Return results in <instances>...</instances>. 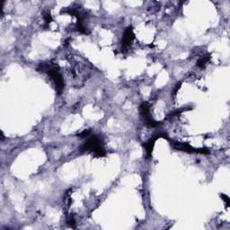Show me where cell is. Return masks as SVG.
<instances>
[{
	"mask_svg": "<svg viewBox=\"0 0 230 230\" xmlns=\"http://www.w3.org/2000/svg\"><path fill=\"white\" fill-rule=\"evenodd\" d=\"M160 137H163V138H166V136L164 135V134H160V135L156 136V138H151L149 139V141L145 144V148H146V150H147V153L149 155V156H151V154H152V151H153V148H154V145H155V142L156 140L160 138Z\"/></svg>",
	"mask_w": 230,
	"mask_h": 230,
	"instance_id": "cell-3",
	"label": "cell"
},
{
	"mask_svg": "<svg viewBox=\"0 0 230 230\" xmlns=\"http://www.w3.org/2000/svg\"><path fill=\"white\" fill-rule=\"evenodd\" d=\"M208 61H209V58L208 57H204V58H202L199 59V61L197 62V65L200 68H204L206 66V64L208 63Z\"/></svg>",
	"mask_w": 230,
	"mask_h": 230,
	"instance_id": "cell-4",
	"label": "cell"
},
{
	"mask_svg": "<svg viewBox=\"0 0 230 230\" xmlns=\"http://www.w3.org/2000/svg\"><path fill=\"white\" fill-rule=\"evenodd\" d=\"M221 197L225 200V202L227 203V207H229L230 206V200H229V198L227 196V195H221Z\"/></svg>",
	"mask_w": 230,
	"mask_h": 230,
	"instance_id": "cell-5",
	"label": "cell"
},
{
	"mask_svg": "<svg viewBox=\"0 0 230 230\" xmlns=\"http://www.w3.org/2000/svg\"><path fill=\"white\" fill-rule=\"evenodd\" d=\"M83 149L85 151H92L97 156H104L105 155V150L104 149L103 145L101 144L100 139L96 137L93 136L91 137L84 145Z\"/></svg>",
	"mask_w": 230,
	"mask_h": 230,
	"instance_id": "cell-1",
	"label": "cell"
},
{
	"mask_svg": "<svg viewBox=\"0 0 230 230\" xmlns=\"http://www.w3.org/2000/svg\"><path fill=\"white\" fill-rule=\"evenodd\" d=\"M90 133H91V131H90V130H85V131H83L81 134H80V137H81V138L88 137V136L90 135Z\"/></svg>",
	"mask_w": 230,
	"mask_h": 230,
	"instance_id": "cell-6",
	"label": "cell"
},
{
	"mask_svg": "<svg viewBox=\"0 0 230 230\" xmlns=\"http://www.w3.org/2000/svg\"><path fill=\"white\" fill-rule=\"evenodd\" d=\"M134 40V33L131 28H127L125 32H124V36H123V41H122V45L123 47H128L130 46V44Z\"/></svg>",
	"mask_w": 230,
	"mask_h": 230,
	"instance_id": "cell-2",
	"label": "cell"
}]
</instances>
